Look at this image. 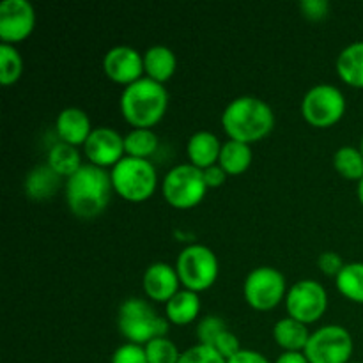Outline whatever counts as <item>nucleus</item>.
<instances>
[{
    "instance_id": "obj_24",
    "label": "nucleus",
    "mask_w": 363,
    "mask_h": 363,
    "mask_svg": "<svg viewBox=\"0 0 363 363\" xmlns=\"http://www.w3.org/2000/svg\"><path fill=\"white\" fill-rule=\"evenodd\" d=\"M50 169L60 177H71L84 163H82V156L74 145L66 144V142L59 140L50 147L48 160H46Z\"/></svg>"
},
{
    "instance_id": "obj_19",
    "label": "nucleus",
    "mask_w": 363,
    "mask_h": 363,
    "mask_svg": "<svg viewBox=\"0 0 363 363\" xmlns=\"http://www.w3.org/2000/svg\"><path fill=\"white\" fill-rule=\"evenodd\" d=\"M201 312V298L199 293L190 289H179L165 303V318L172 325L184 326L194 323Z\"/></svg>"
},
{
    "instance_id": "obj_1",
    "label": "nucleus",
    "mask_w": 363,
    "mask_h": 363,
    "mask_svg": "<svg viewBox=\"0 0 363 363\" xmlns=\"http://www.w3.org/2000/svg\"><path fill=\"white\" fill-rule=\"evenodd\" d=\"M66 202L78 218L91 220L101 215L112 197V176L106 169L84 163L64 183Z\"/></svg>"
},
{
    "instance_id": "obj_28",
    "label": "nucleus",
    "mask_w": 363,
    "mask_h": 363,
    "mask_svg": "<svg viewBox=\"0 0 363 363\" xmlns=\"http://www.w3.org/2000/svg\"><path fill=\"white\" fill-rule=\"evenodd\" d=\"M21 73H23L21 53L18 52L14 45L2 43L0 45V82H2V85L9 87V85L16 84Z\"/></svg>"
},
{
    "instance_id": "obj_23",
    "label": "nucleus",
    "mask_w": 363,
    "mask_h": 363,
    "mask_svg": "<svg viewBox=\"0 0 363 363\" xmlns=\"http://www.w3.org/2000/svg\"><path fill=\"white\" fill-rule=\"evenodd\" d=\"M252 160H254V152H252L250 144L233 140V138L222 142L218 165L225 170L227 176H240L247 172L248 167L252 165Z\"/></svg>"
},
{
    "instance_id": "obj_18",
    "label": "nucleus",
    "mask_w": 363,
    "mask_h": 363,
    "mask_svg": "<svg viewBox=\"0 0 363 363\" xmlns=\"http://www.w3.org/2000/svg\"><path fill=\"white\" fill-rule=\"evenodd\" d=\"M177 67V57L169 46L152 45L144 52V71L145 77L165 84L174 77Z\"/></svg>"
},
{
    "instance_id": "obj_27",
    "label": "nucleus",
    "mask_w": 363,
    "mask_h": 363,
    "mask_svg": "<svg viewBox=\"0 0 363 363\" xmlns=\"http://www.w3.org/2000/svg\"><path fill=\"white\" fill-rule=\"evenodd\" d=\"M333 167L346 179L360 181L363 177V155L354 145H342L333 155Z\"/></svg>"
},
{
    "instance_id": "obj_22",
    "label": "nucleus",
    "mask_w": 363,
    "mask_h": 363,
    "mask_svg": "<svg viewBox=\"0 0 363 363\" xmlns=\"http://www.w3.org/2000/svg\"><path fill=\"white\" fill-rule=\"evenodd\" d=\"M62 177L53 172L48 163L34 167L25 177V194L32 201H46L57 194Z\"/></svg>"
},
{
    "instance_id": "obj_41",
    "label": "nucleus",
    "mask_w": 363,
    "mask_h": 363,
    "mask_svg": "<svg viewBox=\"0 0 363 363\" xmlns=\"http://www.w3.org/2000/svg\"><path fill=\"white\" fill-rule=\"evenodd\" d=\"M350 363H363V362H350Z\"/></svg>"
},
{
    "instance_id": "obj_34",
    "label": "nucleus",
    "mask_w": 363,
    "mask_h": 363,
    "mask_svg": "<svg viewBox=\"0 0 363 363\" xmlns=\"http://www.w3.org/2000/svg\"><path fill=\"white\" fill-rule=\"evenodd\" d=\"M344 264H346V262L342 261V257H340V255L333 250L323 252L318 259L319 269H321L325 275H330V277L339 275L340 269L344 268Z\"/></svg>"
},
{
    "instance_id": "obj_14",
    "label": "nucleus",
    "mask_w": 363,
    "mask_h": 363,
    "mask_svg": "<svg viewBox=\"0 0 363 363\" xmlns=\"http://www.w3.org/2000/svg\"><path fill=\"white\" fill-rule=\"evenodd\" d=\"M103 69L110 80L126 87V85L137 82L138 78L145 77L144 55L133 46L117 45L110 48L103 57Z\"/></svg>"
},
{
    "instance_id": "obj_6",
    "label": "nucleus",
    "mask_w": 363,
    "mask_h": 363,
    "mask_svg": "<svg viewBox=\"0 0 363 363\" xmlns=\"http://www.w3.org/2000/svg\"><path fill=\"white\" fill-rule=\"evenodd\" d=\"M176 269L184 289L202 293L218 279L220 262L208 245L190 243L177 255Z\"/></svg>"
},
{
    "instance_id": "obj_11",
    "label": "nucleus",
    "mask_w": 363,
    "mask_h": 363,
    "mask_svg": "<svg viewBox=\"0 0 363 363\" xmlns=\"http://www.w3.org/2000/svg\"><path fill=\"white\" fill-rule=\"evenodd\" d=\"M286 308L287 315L305 323V325H311V323L321 319L328 308V293L318 280H298L287 291Z\"/></svg>"
},
{
    "instance_id": "obj_12",
    "label": "nucleus",
    "mask_w": 363,
    "mask_h": 363,
    "mask_svg": "<svg viewBox=\"0 0 363 363\" xmlns=\"http://www.w3.org/2000/svg\"><path fill=\"white\" fill-rule=\"evenodd\" d=\"M35 27V11L28 0H4L0 4V39L14 45L32 34Z\"/></svg>"
},
{
    "instance_id": "obj_5",
    "label": "nucleus",
    "mask_w": 363,
    "mask_h": 363,
    "mask_svg": "<svg viewBox=\"0 0 363 363\" xmlns=\"http://www.w3.org/2000/svg\"><path fill=\"white\" fill-rule=\"evenodd\" d=\"M113 191L128 202H144L158 186V172L151 160L124 156L110 169Z\"/></svg>"
},
{
    "instance_id": "obj_20",
    "label": "nucleus",
    "mask_w": 363,
    "mask_h": 363,
    "mask_svg": "<svg viewBox=\"0 0 363 363\" xmlns=\"http://www.w3.org/2000/svg\"><path fill=\"white\" fill-rule=\"evenodd\" d=\"M337 74L340 80L357 89H363V41L344 46L337 57Z\"/></svg>"
},
{
    "instance_id": "obj_30",
    "label": "nucleus",
    "mask_w": 363,
    "mask_h": 363,
    "mask_svg": "<svg viewBox=\"0 0 363 363\" xmlns=\"http://www.w3.org/2000/svg\"><path fill=\"white\" fill-rule=\"evenodd\" d=\"M227 330H229L227 328V323L223 321L222 318H218V315H206V318H202L201 321H199L195 333H197L199 344L211 346V344L215 342L223 332H227Z\"/></svg>"
},
{
    "instance_id": "obj_13",
    "label": "nucleus",
    "mask_w": 363,
    "mask_h": 363,
    "mask_svg": "<svg viewBox=\"0 0 363 363\" xmlns=\"http://www.w3.org/2000/svg\"><path fill=\"white\" fill-rule=\"evenodd\" d=\"M84 151L89 163L103 167V169L113 167L126 156L124 137L110 126L94 128L84 144Z\"/></svg>"
},
{
    "instance_id": "obj_29",
    "label": "nucleus",
    "mask_w": 363,
    "mask_h": 363,
    "mask_svg": "<svg viewBox=\"0 0 363 363\" xmlns=\"http://www.w3.org/2000/svg\"><path fill=\"white\" fill-rule=\"evenodd\" d=\"M145 354L149 363H177L181 358L179 350L169 337H158L145 344Z\"/></svg>"
},
{
    "instance_id": "obj_32",
    "label": "nucleus",
    "mask_w": 363,
    "mask_h": 363,
    "mask_svg": "<svg viewBox=\"0 0 363 363\" xmlns=\"http://www.w3.org/2000/svg\"><path fill=\"white\" fill-rule=\"evenodd\" d=\"M110 363H149L145 347L140 344L126 342L117 347L112 354Z\"/></svg>"
},
{
    "instance_id": "obj_16",
    "label": "nucleus",
    "mask_w": 363,
    "mask_h": 363,
    "mask_svg": "<svg viewBox=\"0 0 363 363\" xmlns=\"http://www.w3.org/2000/svg\"><path fill=\"white\" fill-rule=\"evenodd\" d=\"M55 130L59 135V140L78 147V145H84L87 142L89 135L92 133L94 128H92L91 119H89L85 110L78 108V106H66L57 116Z\"/></svg>"
},
{
    "instance_id": "obj_21",
    "label": "nucleus",
    "mask_w": 363,
    "mask_h": 363,
    "mask_svg": "<svg viewBox=\"0 0 363 363\" xmlns=\"http://www.w3.org/2000/svg\"><path fill=\"white\" fill-rule=\"evenodd\" d=\"M311 333L308 325L291 315L279 319L273 326V339L284 351H303L311 339Z\"/></svg>"
},
{
    "instance_id": "obj_17",
    "label": "nucleus",
    "mask_w": 363,
    "mask_h": 363,
    "mask_svg": "<svg viewBox=\"0 0 363 363\" xmlns=\"http://www.w3.org/2000/svg\"><path fill=\"white\" fill-rule=\"evenodd\" d=\"M220 151H222V142L213 131L199 130L188 138L186 155L191 165L199 167V169L204 170L218 163Z\"/></svg>"
},
{
    "instance_id": "obj_40",
    "label": "nucleus",
    "mask_w": 363,
    "mask_h": 363,
    "mask_svg": "<svg viewBox=\"0 0 363 363\" xmlns=\"http://www.w3.org/2000/svg\"><path fill=\"white\" fill-rule=\"evenodd\" d=\"M360 151H362V155H363V137H362V142H360Z\"/></svg>"
},
{
    "instance_id": "obj_37",
    "label": "nucleus",
    "mask_w": 363,
    "mask_h": 363,
    "mask_svg": "<svg viewBox=\"0 0 363 363\" xmlns=\"http://www.w3.org/2000/svg\"><path fill=\"white\" fill-rule=\"evenodd\" d=\"M227 363H272L262 353L254 350H241L240 353L234 354L233 358H229Z\"/></svg>"
},
{
    "instance_id": "obj_7",
    "label": "nucleus",
    "mask_w": 363,
    "mask_h": 363,
    "mask_svg": "<svg viewBox=\"0 0 363 363\" xmlns=\"http://www.w3.org/2000/svg\"><path fill=\"white\" fill-rule=\"evenodd\" d=\"M209 186L204 170L191 163H179L165 174L162 191L165 201L177 209H190L201 204Z\"/></svg>"
},
{
    "instance_id": "obj_25",
    "label": "nucleus",
    "mask_w": 363,
    "mask_h": 363,
    "mask_svg": "<svg viewBox=\"0 0 363 363\" xmlns=\"http://www.w3.org/2000/svg\"><path fill=\"white\" fill-rule=\"evenodd\" d=\"M158 135L151 128H133L124 135V151L126 156L149 160L158 149Z\"/></svg>"
},
{
    "instance_id": "obj_39",
    "label": "nucleus",
    "mask_w": 363,
    "mask_h": 363,
    "mask_svg": "<svg viewBox=\"0 0 363 363\" xmlns=\"http://www.w3.org/2000/svg\"><path fill=\"white\" fill-rule=\"evenodd\" d=\"M357 194H358V199H360V202H362V206H363V177H362L360 181H358Z\"/></svg>"
},
{
    "instance_id": "obj_3",
    "label": "nucleus",
    "mask_w": 363,
    "mask_h": 363,
    "mask_svg": "<svg viewBox=\"0 0 363 363\" xmlns=\"http://www.w3.org/2000/svg\"><path fill=\"white\" fill-rule=\"evenodd\" d=\"M121 113L133 128H152L163 119L169 106V91L149 77L126 85L121 94Z\"/></svg>"
},
{
    "instance_id": "obj_31",
    "label": "nucleus",
    "mask_w": 363,
    "mask_h": 363,
    "mask_svg": "<svg viewBox=\"0 0 363 363\" xmlns=\"http://www.w3.org/2000/svg\"><path fill=\"white\" fill-rule=\"evenodd\" d=\"M177 363H227L225 358L213 350L211 346L206 344H195L188 347L184 353H181V358Z\"/></svg>"
},
{
    "instance_id": "obj_35",
    "label": "nucleus",
    "mask_w": 363,
    "mask_h": 363,
    "mask_svg": "<svg viewBox=\"0 0 363 363\" xmlns=\"http://www.w3.org/2000/svg\"><path fill=\"white\" fill-rule=\"evenodd\" d=\"M300 9L308 20H321V18L328 16L330 2L328 0H303L300 4Z\"/></svg>"
},
{
    "instance_id": "obj_8",
    "label": "nucleus",
    "mask_w": 363,
    "mask_h": 363,
    "mask_svg": "<svg viewBox=\"0 0 363 363\" xmlns=\"http://www.w3.org/2000/svg\"><path fill=\"white\" fill-rule=\"evenodd\" d=\"M346 112V96L337 85L318 84L305 92L301 113L315 128H330L339 123Z\"/></svg>"
},
{
    "instance_id": "obj_10",
    "label": "nucleus",
    "mask_w": 363,
    "mask_h": 363,
    "mask_svg": "<svg viewBox=\"0 0 363 363\" xmlns=\"http://www.w3.org/2000/svg\"><path fill=\"white\" fill-rule=\"evenodd\" d=\"M286 277L273 266H259L252 269L243 284V294L247 303L255 311H272L287 294Z\"/></svg>"
},
{
    "instance_id": "obj_33",
    "label": "nucleus",
    "mask_w": 363,
    "mask_h": 363,
    "mask_svg": "<svg viewBox=\"0 0 363 363\" xmlns=\"http://www.w3.org/2000/svg\"><path fill=\"white\" fill-rule=\"evenodd\" d=\"M211 347L215 351H218V353L222 354L225 360H229V358H233L234 354L240 353V351L243 350V347H241V344H240V339H238V337L234 335L230 330L223 332L222 335H220L218 339H216L215 342L211 344Z\"/></svg>"
},
{
    "instance_id": "obj_26",
    "label": "nucleus",
    "mask_w": 363,
    "mask_h": 363,
    "mask_svg": "<svg viewBox=\"0 0 363 363\" xmlns=\"http://www.w3.org/2000/svg\"><path fill=\"white\" fill-rule=\"evenodd\" d=\"M335 286L342 296L363 303V262H347L335 277Z\"/></svg>"
},
{
    "instance_id": "obj_38",
    "label": "nucleus",
    "mask_w": 363,
    "mask_h": 363,
    "mask_svg": "<svg viewBox=\"0 0 363 363\" xmlns=\"http://www.w3.org/2000/svg\"><path fill=\"white\" fill-rule=\"evenodd\" d=\"M275 363H308L303 351H284Z\"/></svg>"
},
{
    "instance_id": "obj_36",
    "label": "nucleus",
    "mask_w": 363,
    "mask_h": 363,
    "mask_svg": "<svg viewBox=\"0 0 363 363\" xmlns=\"http://www.w3.org/2000/svg\"><path fill=\"white\" fill-rule=\"evenodd\" d=\"M204 179H206V183H208L209 188H218L225 183L227 172L218 165V163H215V165L204 169Z\"/></svg>"
},
{
    "instance_id": "obj_2",
    "label": "nucleus",
    "mask_w": 363,
    "mask_h": 363,
    "mask_svg": "<svg viewBox=\"0 0 363 363\" xmlns=\"http://www.w3.org/2000/svg\"><path fill=\"white\" fill-rule=\"evenodd\" d=\"M275 126L273 108L257 96H238L222 112V128L233 140L252 144L268 137Z\"/></svg>"
},
{
    "instance_id": "obj_15",
    "label": "nucleus",
    "mask_w": 363,
    "mask_h": 363,
    "mask_svg": "<svg viewBox=\"0 0 363 363\" xmlns=\"http://www.w3.org/2000/svg\"><path fill=\"white\" fill-rule=\"evenodd\" d=\"M179 286L181 280L176 266H170L169 262H152L142 275L144 293L158 303H167L179 291Z\"/></svg>"
},
{
    "instance_id": "obj_9",
    "label": "nucleus",
    "mask_w": 363,
    "mask_h": 363,
    "mask_svg": "<svg viewBox=\"0 0 363 363\" xmlns=\"http://www.w3.org/2000/svg\"><path fill=\"white\" fill-rule=\"evenodd\" d=\"M354 342L340 325H326L311 333L303 353L308 363H350Z\"/></svg>"
},
{
    "instance_id": "obj_4",
    "label": "nucleus",
    "mask_w": 363,
    "mask_h": 363,
    "mask_svg": "<svg viewBox=\"0 0 363 363\" xmlns=\"http://www.w3.org/2000/svg\"><path fill=\"white\" fill-rule=\"evenodd\" d=\"M117 325L128 342L145 346L152 339L165 337L170 321L165 315L158 314L149 301L133 296L121 303Z\"/></svg>"
}]
</instances>
